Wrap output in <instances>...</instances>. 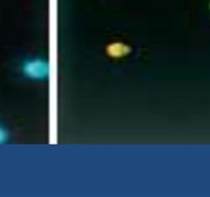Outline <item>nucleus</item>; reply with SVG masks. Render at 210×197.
Instances as JSON below:
<instances>
[{"mask_svg":"<svg viewBox=\"0 0 210 197\" xmlns=\"http://www.w3.org/2000/svg\"><path fill=\"white\" fill-rule=\"evenodd\" d=\"M23 71L29 77L39 79V78H44L46 77V75H48V66L44 62L36 60V61L25 64L23 67Z\"/></svg>","mask_w":210,"mask_h":197,"instance_id":"obj_1","label":"nucleus"},{"mask_svg":"<svg viewBox=\"0 0 210 197\" xmlns=\"http://www.w3.org/2000/svg\"><path fill=\"white\" fill-rule=\"evenodd\" d=\"M8 140V134H7V130L0 124V145L4 144L5 142Z\"/></svg>","mask_w":210,"mask_h":197,"instance_id":"obj_3","label":"nucleus"},{"mask_svg":"<svg viewBox=\"0 0 210 197\" xmlns=\"http://www.w3.org/2000/svg\"><path fill=\"white\" fill-rule=\"evenodd\" d=\"M129 52H130V48H128L123 43H114V44H111L110 46L108 47L109 54L111 56H115V58L123 56L128 54Z\"/></svg>","mask_w":210,"mask_h":197,"instance_id":"obj_2","label":"nucleus"}]
</instances>
